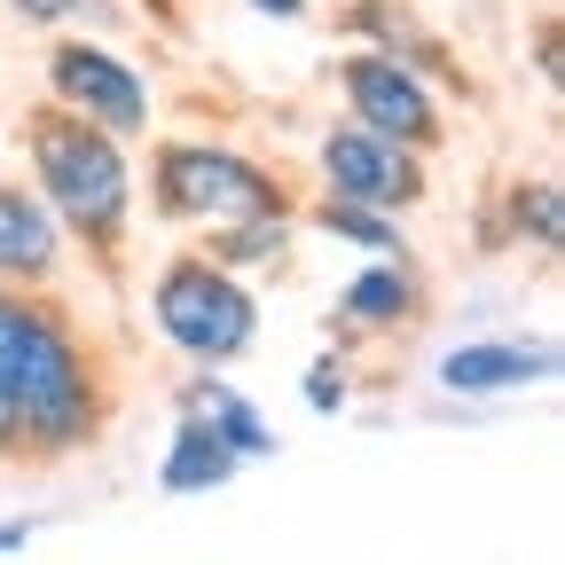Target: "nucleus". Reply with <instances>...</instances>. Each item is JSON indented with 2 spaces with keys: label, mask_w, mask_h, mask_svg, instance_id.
Wrapping results in <instances>:
<instances>
[{
  "label": "nucleus",
  "mask_w": 565,
  "mask_h": 565,
  "mask_svg": "<svg viewBox=\"0 0 565 565\" xmlns=\"http://www.w3.org/2000/svg\"><path fill=\"white\" fill-rule=\"evenodd\" d=\"M0 393L24 416V456L32 463H71L103 440L118 408L103 345L79 330L55 291H17L0 282Z\"/></svg>",
  "instance_id": "nucleus-1"
},
{
  "label": "nucleus",
  "mask_w": 565,
  "mask_h": 565,
  "mask_svg": "<svg viewBox=\"0 0 565 565\" xmlns=\"http://www.w3.org/2000/svg\"><path fill=\"white\" fill-rule=\"evenodd\" d=\"M24 166H32L24 181L55 212L63 244L87 252V267L103 282H118L126 275V236H134V196H141L134 141L87 126L79 110H63V103H40L24 118Z\"/></svg>",
  "instance_id": "nucleus-2"
},
{
  "label": "nucleus",
  "mask_w": 565,
  "mask_h": 565,
  "mask_svg": "<svg viewBox=\"0 0 565 565\" xmlns=\"http://www.w3.org/2000/svg\"><path fill=\"white\" fill-rule=\"evenodd\" d=\"M150 212L166 228H228V221H299V189L267 158L204 134L150 141Z\"/></svg>",
  "instance_id": "nucleus-3"
},
{
  "label": "nucleus",
  "mask_w": 565,
  "mask_h": 565,
  "mask_svg": "<svg viewBox=\"0 0 565 565\" xmlns=\"http://www.w3.org/2000/svg\"><path fill=\"white\" fill-rule=\"evenodd\" d=\"M150 322L189 370H228L259 345V291L252 275L204 259L189 244V252H166L150 275Z\"/></svg>",
  "instance_id": "nucleus-4"
},
{
  "label": "nucleus",
  "mask_w": 565,
  "mask_h": 565,
  "mask_svg": "<svg viewBox=\"0 0 565 565\" xmlns=\"http://www.w3.org/2000/svg\"><path fill=\"white\" fill-rule=\"evenodd\" d=\"M338 95H345V118L353 126L401 141V150H416V158H433L440 141H448V110H440L433 79H424L416 63L385 55V47H353L338 63Z\"/></svg>",
  "instance_id": "nucleus-5"
},
{
  "label": "nucleus",
  "mask_w": 565,
  "mask_h": 565,
  "mask_svg": "<svg viewBox=\"0 0 565 565\" xmlns=\"http://www.w3.org/2000/svg\"><path fill=\"white\" fill-rule=\"evenodd\" d=\"M47 103L79 110L87 126L118 134V141H150V79L110 47V40H55L47 47Z\"/></svg>",
  "instance_id": "nucleus-6"
},
{
  "label": "nucleus",
  "mask_w": 565,
  "mask_h": 565,
  "mask_svg": "<svg viewBox=\"0 0 565 565\" xmlns=\"http://www.w3.org/2000/svg\"><path fill=\"white\" fill-rule=\"evenodd\" d=\"M315 173H322V196L377 204V212H401V221L433 196V173H424L416 150H401V141L353 126V118H338V126L315 141Z\"/></svg>",
  "instance_id": "nucleus-7"
},
{
  "label": "nucleus",
  "mask_w": 565,
  "mask_h": 565,
  "mask_svg": "<svg viewBox=\"0 0 565 565\" xmlns=\"http://www.w3.org/2000/svg\"><path fill=\"white\" fill-rule=\"evenodd\" d=\"M440 393H456V401H494V393H534V385H550L557 377V345H526V338H463V345H448L440 353Z\"/></svg>",
  "instance_id": "nucleus-8"
},
{
  "label": "nucleus",
  "mask_w": 565,
  "mask_h": 565,
  "mask_svg": "<svg viewBox=\"0 0 565 565\" xmlns=\"http://www.w3.org/2000/svg\"><path fill=\"white\" fill-rule=\"evenodd\" d=\"M416 315H424V275H416V259H408V252H401V259H370V267L338 291L330 338H345V345L401 338V330H416Z\"/></svg>",
  "instance_id": "nucleus-9"
},
{
  "label": "nucleus",
  "mask_w": 565,
  "mask_h": 565,
  "mask_svg": "<svg viewBox=\"0 0 565 565\" xmlns=\"http://www.w3.org/2000/svg\"><path fill=\"white\" fill-rule=\"evenodd\" d=\"M63 259H71V244L55 228V212L40 204V189L0 173V282H17V291H55Z\"/></svg>",
  "instance_id": "nucleus-10"
},
{
  "label": "nucleus",
  "mask_w": 565,
  "mask_h": 565,
  "mask_svg": "<svg viewBox=\"0 0 565 565\" xmlns=\"http://www.w3.org/2000/svg\"><path fill=\"white\" fill-rule=\"evenodd\" d=\"M173 416L204 424L212 440H228L236 463H267V456H275V424L259 416V401H244V393L228 385V370H189V377L173 385Z\"/></svg>",
  "instance_id": "nucleus-11"
},
{
  "label": "nucleus",
  "mask_w": 565,
  "mask_h": 565,
  "mask_svg": "<svg viewBox=\"0 0 565 565\" xmlns=\"http://www.w3.org/2000/svg\"><path fill=\"white\" fill-rule=\"evenodd\" d=\"M479 244H487V252H494V244L557 252V244H565V189H557V173H519V181L503 189V221H487Z\"/></svg>",
  "instance_id": "nucleus-12"
},
{
  "label": "nucleus",
  "mask_w": 565,
  "mask_h": 565,
  "mask_svg": "<svg viewBox=\"0 0 565 565\" xmlns=\"http://www.w3.org/2000/svg\"><path fill=\"white\" fill-rule=\"evenodd\" d=\"M236 471H244V463H236V448H228V440H212L204 424L173 416L166 456H158V487H166V494H212V487H228Z\"/></svg>",
  "instance_id": "nucleus-13"
},
{
  "label": "nucleus",
  "mask_w": 565,
  "mask_h": 565,
  "mask_svg": "<svg viewBox=\"0 0 565 565\" xmlns=\"http://www.w3.org/2000/svg\"><path fill=\"white\" fill-rule=\"evenodd\" d=\"M299 221L322 228L330 244H353V252H370V259H401L408 236H401V212H377V204H345V196H315L299 204Z\"/></svg>",
  "instance_id": "nucleus-14"
},
{
  "label": "nucleus",
  "mask_w": 565,
  "mask_h": 565,
  "mask_svg": "<svg viewBox=\"0 0 565 565\" xmlns=\"http://www.w3.org/2000/svg\"><path fill=\"white\" fill-rule=\"evenodd\" d=\"M291 244H299V221H228V228H204V236H196L204 259H221V267H236V275L282 267V259H291Z\"/></svg>",
  "instance_id": "nucleus-15"
},
{
  "label": "nucleus",
  "mask_w": 565,
  "mask_h": 565,
  "mask_svg": "<svg viewBox=\"0 0 565 565\" xmlns=\"http://www.w3.org/2000/svg\"><path fill=\"white\" fill-rule=\"evenodd\" d=\"M9 9L40 32H63V24H118L110 0H9Z\"/></svg>",
  "instance_id": "nucleus-16"
},
{
  "label": "nucleus",
  "mask_w": 565,
  "mask_h": 565,
  "mask_svg": "<svg viewBox=\"0 0 565 565\" xmlns=\"http://www.w3.org/2000/svg\"><path fill=\"white\" fill-rule=\"evenodd\" d=\"M299 401H307L315 416H345V408H353V377H345V362H338V353L307 362V377H299Z\"/></svg>",
  "instance_id": "nucleus-17"
},
{
  "label": "nucleus",
  "mask_w": 565,
  "mask_h": 565,
  "mask_svg": "<svg viewBox=\"0 0 565 565\" xmlns=\"http://www.w3.org/2000/svg\"><path fill=\"white\" fill-rule=\"evenodd\" d=\"M0 463H32V456H24V416H17L9 393H0Z\"/></svg>",
  "instance_id": "nucleus-18"
},
{
  "label": "nucleus",
  "mask_w": 565,
  "mask_h": 565,
  "mask_svg": "<svg viewBox=\"0 0 565 565\" xmlns=\"http://www.w3.org/2000/svg\"><path fill=\"white\" fill-rule=\"evenodd\" d=\"M244 9H259V17H275V24H299L307 0H244Z\"/></svg>",
  "instance_id": "nucleus-19"
},
{
  "label": "nucleus",
  "mask_w": 565,
  "mask_h": 565,
  "mask_svg": "<svg viewBox=\"0 0 565 565\" xmlns=\"http://www.w3.org/2000/svg\"><path fill=\"white\" fill-rule=\"evenodd\" d=\"M32 534H40V526H32V519H0V557H9V550H24V542H32Z\"/></svg>",
  "instance_id": "nucleus-20"
}]
</instances>
